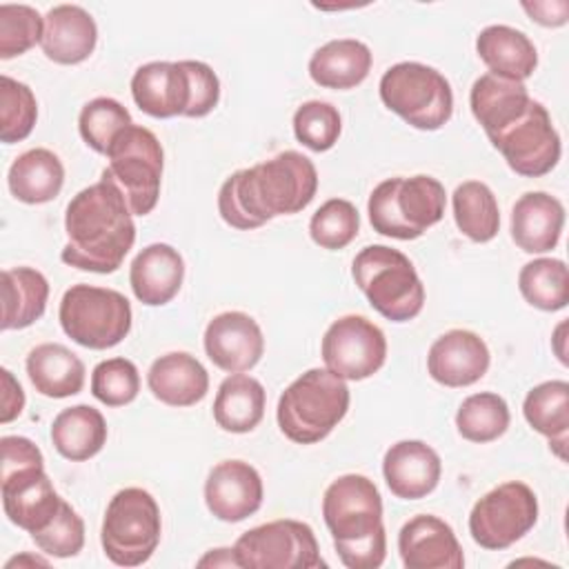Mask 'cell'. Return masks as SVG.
Instances as JSON below:
<instances>
[{"label":"cell","mask_w":569,"mask_h":569,"mask_svg":"<svg viewBox=\"0 0 569 569\" xmlns=\"http://www.w3.org/2000/svg\"><path fill=\"white\" fill-rule=\"evenodd\" d=\"M318 191V171L300 151L231 173L218 191V211L229 227L249 231L276 216L302 211Z\"/></svg>","instance_id":"cell-1"},{"label":"cell","mask_w":569,"mask_h":569,"mask_svg":"<svg viewBox=\"0 0 569 569\" xmlns=\"http://www.w3.org/2000/svg\"><path fill=\"white\" fill-rule=\"evenodd\" d=\"M64 231L69 240L62 262L93 273H113L136 240L133 213L122 193L102 178L71 198Z\"/></svg>","instance_id":"cell-2"},{"label":"cell","mask_w":569,"mask_h":569,"mask_svg":"<svg viewBox=\"0 0 569 569\" xmlns=\"http://www.w3.org/2000/svg\"><path fill=\"white\" fill-rule=\"evenodd\" d=\"M325 525L349 569H378L387 556L382 498L373 480L360 473L336 478L322 496Z\"/></svg>","instance_id":"cell-3"},{"label":"cell","mask_w":569,"mask_h":569,"mask_svg":"<svg viewBox=\"0 0 569 569\" xmlns=\"http://www.w3.org/2000/svg\"><path fill=\"white\" fill-rule=\"evenodd\" d=\"M349 398L342 378L327 367L309 369L282 391L276 409L278 427L291 442H320L347 416Z\"/></svg>","instance_id":"cell-4"},{"label":"cell","mask_w":569,"mask_h":569,"mask_svg":"<svg viewBox=\"0 0 569 569\" xmlns=\"http://www.w3.org/2000/svg\"><path fill=\"white\" fill-rule=\"evenodd\" d=\"M445 202V187L436 178L425 173L398 176L382 180L371 191L367 211L373 231L396 240H413L442 220Z\"/></svg>","instance_id":"cell-5"},{"label":"cell","mask_w":569,"mask_h":569,"mask_svg":"<svg viewBox=\"0 0 569 569\" xmlns=\"http://www.w3.org/2000/svg\"><path fill=\"white\" fill-rule=\"evenodd\" d=\"M351 276L369 305L387 320L407 322L422 311L425 287L402 251L369 244L353 258Z\"/></svg>","instance_id":"cell-6"},{"label":"cell","mask_w":569,"mask_h":569,"mask_svg":"<svg viewBox=\"0 0 569 569\" xmlns=\"http://www.w3.org/2000/svg\"><path fill=\"white\" fill-rule=\"evenodd\" d=\"M109 164L102 171V180H109L124 198L133 216H147L153 211L160 198L164 153L153 131L140 124H131L118 133L107 151Z\"/></svg>","instance_id":"cell-7"},{"label":"cell","mask_w":569,"mask_h":569,"mask_svg":"<svg viewBox=\"0 0 569 569\" xmlns=\"http://www.w3.org/2000/svg\"><path fill=\"white\" fill-rule=\"evenodd\" d=\"M380 100L407 124L436 131L453 113V91L449 80L422 62H398L389 67L378 84Z\"/></svg>","instance_id":"cell-8"},{"label":"cell","mask_w":569,"mask_h":569,"mask_svg":"<svg viewBox=\"0 0 569 569\" xmlns=\"http://www.w3.org/2000/svg\"><path fill=\"white\" fill-rule=\"evenodd\" d=\"M162 520L156 498L140 489H120L107 505L100 542L104 556L118 567H140L160 542Z\"/></svg>","instance_id":"cell-9"},{"label":"cell","mask_w":569,"mask_h":569,"mask_svg":"<svg viewBox=\"0 0 569 569\" xmlns=\"http://www.w3.org/2000/svg\"><path fill=\"white\" fill-rule=\"evenodd\" d=\"M62 331L87 349H109L131 329V305L116 291L93 284H73L58 309Z\"/></svg>","instance_id":"cell-10"},{"label":"cell","mask_w":569,"mask_h":569,"mask_svg":"<svg viewBox=\"0 0 569 569\" xmlns=\"http://www.w3.org/2000/svg\"><path fill=\"white\" fill-rule=\"evenodd\" d=\"M538 498L520 480H509L487 491L469 513V533L482 549L500 551L533 529Z\"/></svg>","instance_id":"cell-11"},{"label":"cell","mask_w":569,"mask_h":569,"mask_svg":"<svg viewBox=\"0 0 569 569\" xmlns=\"http://www.w3.org/2000/svg\"><path fill=\"white\" fill-rule=\"evenodd\" d=\"M233 553L247 569H316L325 567L313 529L300 520H273L244 531Z\"/></svg>","instance_id":"cell-12"},{"label":"cell","mask_w":569,"mask_h":569,"mask_svg":"<svg viewBox=\"0 0 569 569\" xmlns=\"http://www.w3.org/2000/svg\"><path fill=\"white\" fill-rule=\"evenodd\" d=\"M489 140L502 153L509 169L525 178L549 173L562 151L551 116L538 100H531L529 109L516 122L489 136Z\"/></svg>","instance_id":"cell-13"},{"label":"cell","mask_w":569,"mask_h":569,"mask_svg":"<svg viewBox=\"0 0 569 569\" xmlns=\"http://www.w3.org/2000/svg\"><path fill=\"white\" fill-rule=\"evenodd\" d=\"M325 367L342 380L373 376L387 358V338L365 316H342L329 325L320 347Z\"/></svg>","instance_id":"cell-14"},{"label":"cell","mask_w":569,"mask_h":569,"mask_svg":"<svg viewBox=\"0 0 569 569\" xmlns=\"http://www.w3.org/2000/svg\"><path fill=\"white\" fill-rule=\"evenodd\" d=\"M2 507L7 518L29 531L31 536L42 531L58 513L62 498L53 489V482L44 473V465L22 467L9 473H0Z\"/></svg>","instance_id":"cell-15"},{"label":"cell","mask_w":569,"mask_h":569,"mask_svg":"<svg viewBox=\"0 0 569 569\" xmlns=\"http://www.w3.org/2000/svg\"><path fill=\"white\" fill-rule=\"evenodd\" d=\"M204 351L218 369L242 373L260 362L264 338L249 313L224 311L209 320L204 329Z\"/></svg>","instance_id":"cell-16"},{"label":"cell","mask_w":569,"mask_h":569,"mask_svg":"<svg viewBox=\"0 0 569 569\" xmlns=\"http://www.w3.org/2000/svg\"><path fill=\"white\" fill-rule=\"evenodd\" d=\"M262 478L244 460L218 462L204 480L207 509L224 522H240L262 505Z\"/></svg>","instance_id":"cell-17"},{"label":"cell","mask_w":569,"mask_h":569,"mask_svg":"<svg viewBox=\"0 0 569 569\" xmlns=\"http://www.w3.org/2000/svg\"><path fill=\"white\" fill-rule=\"evenodd\" d=\"M131 96L151 118L187 116L191 107V76L187 60L147 62L131 78Z\"/></svg>","instance_id":"cell-18"},{"label":"cell","mask_w":569,"mask_h":569,"mask_svg":"<svg viewBox=\"0 0 569 569\" xmlns=\"http://www.w3.org/2000/svg\"><path fill=\"white\" fill-rule=\"evenodd\" d=\"M398 551L407 569H462L465 565L453 529L431 513L413 516L402 525Z\"/></svg>","instance_id":"cell-19"},{"label":"cell","mask_w":569,"mask_h":569,"mask_svg":"<svg viewBox=\"0 0 569 569\" xmlns=\"http://www.w3.org/2000/svg\"><path fill=\"white\" fill-rule=\"evenodd\" d=\"M487 342L469 329H451L436 338L427 356L429 376L445 387H469L489 369Z\"/></svg>","instance_id":"cell-20"},{"label":"cell","mask_w":569,"mask_h":569,"mask_svg":"<svg viewBox=\"0 0 569 569\" xmlns=\"http://www.w3.org/2000/svg\"><path fill=\"white\" fill-rule=\"evenodd\" d=\"M387 487L396 498L418 500L429 496L440 480L442 462L436 449L422 440H400L382 458Z\"/></svg>","instance_id":"cell-21"},{"label":"cell","mask_w":569,"mask_h":569,"mask_svg":"<svg viewBox=\"0 0 569 569\" xmlns=\"http://www.w3.org/2000/svg\"><path fill=\"white\" fill-rule=\"evenodd\" d=\"M98 40V27L91 13L78 4L51 7L44 16L40 47L58 64H78L87 60Z\"/></svg>","instance_id":"cell-22"},{"label":"cell","mask_w":569,"mask_h":569,"mask_svg":"<svg viewBox=\"0 0 569 569\" xmlns=\"http://www.w3.org/2000/svg\"><path fill=\"white\" fill-rule=\"evenodd\" d=\"M184 278V260L167 242L144 247L131 262L129 282L133 296L149 307H160L173 300Z\"/></svg>","instance_id":"cell-23"},{"label":"cell","mask_w":569,"mask_h":569,"mask_svg":"<svg viewBox=\"0 0 569 569\" xmlns=\"http://www.w3.org/2000/svg\"><path fill=\"white\" fill-rule=\"evenodd\" d=\"M565 207L545 191L520 196L511 209V238L525 253L551 251L562 233Z\"/></svg>","instance_id":"cell-24"},{"label":"cell","mask_w":569,"mask_h":569,"mask_svg":"<svg viewBox=\"0 0 569 569\" xmlns=\"http://www.w3.org/2000/svg\"><path fill=\"white\" fill-rule=\"evenodd\" d=\"M147 385L160 402L169 407H191L207 396L209 373L196 356L171 351L151 362Z\"/></svg>","instance_id":"cell-25"},{"label":"cell","mask_w":569,"mask_h":569,"mask_svg":"<svg viewBox=\"0 0 569 569\" xmlns=\"http://www.w3.org/2000/svg\"><path fill=\"white\" fill-rule=\"evenodd\" d=\"M531 96L520 80H511L496 73L480 76L469 93L473 118L485 129L487 138L516 122L531 104Z\"/></svg>","instance_id":"cell-26"},{"label":"cell","mask_w":569,"mask_h":569,"mask_svg":"<svg viewBox=\"0 0 569 569\" xmlns=\"http://www.w3.org/2000/svg\"><path fill=\"white\" fill-rule=\"evenodd\" d=\"M476 51L491 73L527 80L538 67V51L527 33L509 24H489L476 38Z\"/></svg>","instance_id":"cell-27"},{"label":"cell","mask_w":569,"mask_h":569,"mask_svg":"<svg viewBox=\"0 0 569 569\" xmlns=\"http://www.w3.org/2000/svg\"><path fill=\"white\" fill-rule=\"evenodd\" d=\"M27 376L38 393L69 398L82 391L84 365L60 342H42L27 356Z\"/></svg>","instance_id":"cell-28"},{"label":"cell","mask_w":569,"mask_h":569,"mask_svg":"<svg viewBox=\"0 0 569 569\" xmlns=\"http://www.w3.org/2000/svg\"><path fill=\"white\" fill-rule=\"evenodd\" d=\"M371 60V51L365 42L338 38L313 51L309 76L325 89H353L369 76Z\"/></svg>","instance_id":"cell-29"},{"label":"cell","mask_w":569,"mask_h":569,"mask_svg":"<svg viewBox=\"0 0 569 569\" xmlns=\"http://www.w3.org/2000/svg\"><path fill=\"white\" fill-rule=\"evenodd\" d=\"M7 184L16 200L42 204L60 193L64 184V167L53 151L36 147L11 162Z\"/></svg>","instance_id":"cell-30"},{"label":"cell","mask_w":569,"mask_h":569,"mask_svg":"<svg viewBox=\"0 0 569 569\" xmlns=\"http://www.w3.org/2000/svg\"><path fill=\"white\" fill-rule=\"evenodd\" d=\"M267 393L260 380L247 373H231L218 387L213 400V420L229 433L253 431L264 416Z\"/></svg>","instance_id":"cell-31"},{"label":"cell","mask_w":569,"mask_h":569,"mask_svg":"<svg viewBox=\"0 0 569 569\" xmlns=\"http://www.w3.org/2000/svg\"><path fill=\"white\" fill-rule=\"evenodd\" d=\"M51 442L56 451L71 462L89 460L107 442V422L102 413L89 405L67 407L53 418Z\"/></svg>","instance_id":"cell-32"},{"label":"cell","mask_w":569,"mask_h":569,"mask_svg":"<svg viewBox=\"0 0 569 569\" xmlns=\"http://www.w3.org/2000/svg\"><path fill=\"white\" fill-rule=\"evenodd\" d=\"M49 298L47 278L31 267L2 271V329H24L42 318Z\"/></svg>","instance_id":"cell-33"},{"label":"cell","mask_w":569,"mask_h":569,"mask_svg":"<svg viewBox=\"0 0 569 569\" xmlns=\"http://www.w3.org/2000/svg\"><path fill=\"white\" fill-rule=\"evenodd\" d=\"M525 420L542 436L560 460H565L569 431V385L565 380H547L536 385L522 405Z\"/></svg>","instance_id":"cell-34"},{"label":"cell","mask_w":569,"mask_h":569,"mask_svg":"<svg viewBox=\"0 0 569 569\" xmlns=\"http://www.w3.org/2000/svg\"><path fill=\"white\" fill-rule=\"evenodd\" d=\"M453 220L473 242H489L500 229V211L493 191L480 180H467L453 191Z\"/></svg>","instance_id":"cell-35"},{"label":"cell","mask_w":569,"mask_h":569,"mask_svg":"<svg viewBox=\"0 0 569 569\" xmlns=\"http://www.w3.org/2000/svg\"><path fill=\"white\" fill-rule=\"evenodd\" d=\"M522 298L540 311H558L569 302L567 264L558 258H536L518 273Z\"/></svg>","instance_id":"cell-36"},{"label":"cell","mask_w":569,"mask_h":569,"mask_svg":"<svg viewBox=\"0 0 569 569\" xmlns=\"http://www.w3.org/2000/svg\"><path fill=\"white\" fill-rule=\"evenodd\" d=\"M509 407L502 396L480 391L467 396L456 413V429L469 442H491L509 427Z\"/></svg>","instance_id":"cell-37"},{"label":"cell","mask_w":569,"mask_h":569,"mask_svg":"<svg viewBox=\"0 0 569 569\" xmlns=\"http://www.w3.org/2000/svg\"><path fill=\"white\" fill-rule=\"evenodd\" d=\"M131 113L127 107H122L113 98H93L89 100L80 116H78V129L82 140L98 153L109 151L111 142L118 138L120 131L131 127Z\"/></svg>","instance_id":"cell-38"},{"label":"cell","mask_w":569,"mask_h":569,"mask_svg":"<svg viewBox=\"0 0 569 569\" xmlns=\"http://www.w3.org/2000/svg\"><path fill=\"white\" fill-rule=\"evenodd\" d=\"M38 102L33 91L9 76L0 78V140L4 144L24 140L36 124Z\"/></svg>","instance_id":"cell-39"},{"label":"cell","mask_w":569,"mask_h":569,"mask_svg":"<svg viewBox=\"0 0 569 569\" xmlns=\"http://www.w3.org/2000/svg\"><path fill=\"white\" fill-rule=\"evenodd\" d=\"M360 229L358 209L345 198H331L311 216L309 233L311 240L329 251L345 249Z\"/></svg>","instance_id":"cell-40"},{"label":"cell","mask_w":569,"mask_h":569,"mask_svg":"<svg viewBox=\"0 0 569 569\" xmlns=\"http://www.w3.org/2000/svg\"><path fill=\"white\" fill-rule=\"evenodd\" d=\"M44 18L29 4H0V58L27 53L42 40Z\"/></svg>","instance_id":"cell-41"},{"label":"cell","mask_w":569,"mask_h":569,"mask_svg":"<svg viewBox=\"0 0 569 569\" xmlns=\"http://www.w3.org/2000/svg\"><path fill=\"white\" fill-rule=\"evenodd\" d=\"M342 129L340 113L322 100L302 102L293 113V133L311 151H327L338 142Z\"/></svg>","instance_id":"cell-42"},{"label":"cell","mask_w":569,"mask_h":569,"mask_svg":"<svg viewBox=\"0 0 569 569\" xmlns=\"http://www.w3.org/2000/svg\"><path fill=\"white\" fill-rule=\"evenodd\" d=\"M140 391L138 367L127 358H109L96 365L91 373V393L107 407H122L136 400Z\"/></svg>","instance_id":"cell-43"},{"label":"cell","mask_w":569,"mask_h":569,"mask_svg":"<svg viewBox=\"0 0 569 569\" xmlns=\"http://www.w3.org/2000/svg\"><path fill=\"white\" fill-rule=\"evenodd\" d=\"M31 538L44 553L53 558H71L84 547V522L73 511V507L62 500L51 522Z\"/></svg>","instance_id":"cell-44"},{"label":"cell","mask_w":569,"mask_h":569,"mask_svg":"<svg viewBox=\"0 0 569 569\" xmlns=\"http://www.w3.org/2000/svg\"><path fill=\"white\" fill-rule=\"evenodd\" d=\"M2 449V462H0V473H9L22 467H33V465H44L42 451L38 445H33L24 436H4L0 440Z\"/></svg>","instance_id":"cell-45"},{"label":"cell","mask_w":569,"mask_h":569,"mask_svg":"<svg viewBox=\"0 0 569 569\" xmlns=\"http://www.w3.org/2000/svg\"><path fill=\"white\" fill-rule=\"evenodd\" d=\"M2 376V411H0V422H11L13 418H18L22 413L24 407V391L20 387V382L13 378V373L9 369L0 371Z\"/></svg>","instance_id":"cell-46"},{"label":"cell","mask_w":569,"mask_h":569,"mask_svg":"<svg viewBox=\"0 0 569 569\" xmlns=\"http://www.w3.org/2000/svg\"><path fill=\"white\" fill-rule=\"evenodd\" d=\"M522 9L545 27H560L567 22L569 16V2L556 0V2H522Z\"/></svg>","instance_id":"cell-47"},{"label":"cell","mask_w":569,"mask_h":569,"mask_svg":"<svg viewBox=\"0 0 569 569\" xmlns=\"http://www.w3.org/2000/svg\"><path fill=\"white\" fill-rule=\"evenodd\" d=\"M198 567H238L233 547H224V549H211L207 556H202L198 560Z\"/></svg>","instance_id":"cell-48"},{"label":"cell","mask_w":569,"mask_h":569,"mask_svg":"<svg viewBox=\"0 0 569 569\" xmlns=\"http://www.w3.org/2000/svg\"><path fill=\"white\" fill-rule=\"evenodd\" d=\"M565 329H567V322H560L558 329H556V336H553V340H556V353H558V358H560L562 365H567V356H565V349H562V331H565Z\"/></svg>","instance_id":"cell-49"}]
</instances>
